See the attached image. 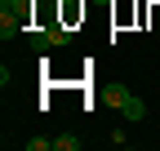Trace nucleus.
I'll return each instance as SVG.
<instances>
[{
    "label": "nucleus",
    "instance_id": "nucleus-1",
    "mask_svg": "<svg viewBox=\"0 0 160 151\" xmlns=\"http://www.w3.org/2000/svg\"><path fill=\"white\" fill-rule=\"evenodd\" d=\"M107 98H111V107H116L125 120H147V107H142V98H138L129 85H111Z\"/></svg>",
    "mask_w": 160,
    "mask_h": 151
},
{
    "label": "nucleus",
    "instance_id": "nucleus-2",
    "mask_svg": "<svg viewBox=\"0 0 160 151\" xmlns=\"http://www.w3.org/2000/svg\"><path fill=\"white\" fill-rule=\"evenodd\" d=\"M22 27H27V18H22V13L9 9V5H0V40H13V36H22Z\"/></svg>",
    "mask_w": 160,
    "mask_h": 151
},
{
    "label": "nucleus",
    "instance_id": "nucleus-3",
    "mask_svg": "<svg viewBox=\"0 0 160 151\" xmlns=\"http://www.w3.org/2000/svg\"><path fill=\"white\" fill-rule=\"evenodd\" d=\"M53 151H80V138L76 134H58L53 138Z\"/></svg>",
    "mask_w": 160,
    "mask_h": 151
},
{
    "label": "nucleus",
    "instance_id": "nucleus-4",
    "mask_svg": "<svg viewBox=\"0 0 160 151\" xmlns=\"http://www.w3.org/2000/svg\"><path fill=\"white\" fill-rule=\"evenodd\" d=\"M22 147H27V151H49V147H53V138H27Z\"/></svg>",
    "mask_w": 160,
    "mask_h": 151
},
{
    "label": "nucleus",
    "instance_id": "nucleus-5",
    "mask_svg": "<svg viewBox=\"0 0 160 151\" xmlns=\"http://www.w3.org/2000/svg\"><path fill=\"white\" fill-rule=\"evenodd\" d=\"M156 5H160V0H156Z\"/></svg>",
    "mask_w": 160,
    "mask_h": 151
}]
</instances>
